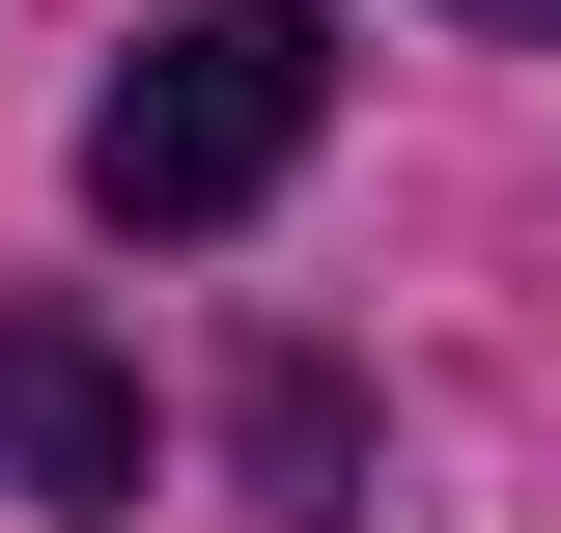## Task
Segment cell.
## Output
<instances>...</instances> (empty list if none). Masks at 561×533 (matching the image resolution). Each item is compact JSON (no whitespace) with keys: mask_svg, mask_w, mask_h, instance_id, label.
Masks as SVG:
<instances>
[{"mask_svg":"<svg viewBox=\"0 0 561 533\" xmlns=\"http://www.w3.org/2000/svg\"><path fill=\"white\" fill-rule=\"evenodd\" d=\"M309 113H337V29H280V0H169L140 57L84 84V225L197 253V225H253L280 169H309Z\"/></svg>","mask_w":561,"mask_h":533,"instance_id":"6da1fadb","label":"cell"},{"mask_svg":"<svg viewBox=\"0 0 561 533\" xmlns=\"http://www.w3.org/2000/svg\"><path fill=\"white\" fill-rule=\"evenodd\" d=\"M0 477H28V506H84V533L140 506V365H113L84 309H28V281H0Z\"/></svg>","mask_w":561,"mask_h":533,"instance_id":"7a4b0ae2","label":"cell"},{"mask_svg":"<svg viewBox=\"0 0 561 533\" xmlns=\"http://www.w3.org/2000/svg\"><path fill=\"white\" fill-rule=\"evenodd\" d=\"M478 29H561V0H478Z\"/></svg>","mask_w":561,"mask_h":533,"instance_id":"3957f363","label":"cell"}]
</instances>
